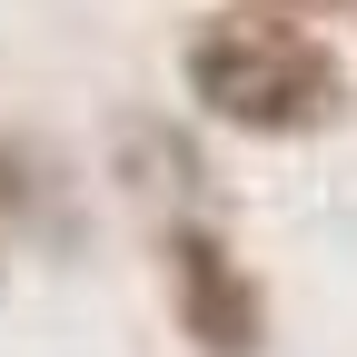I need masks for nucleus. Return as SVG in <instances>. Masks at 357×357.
Wrapping results in <instances>:
<instances>
[{
    "label": "nucleus",
    "mask_w": 357,
    "mask_h": 357,
    "mask_svg": "<svg viewBox=\"0 0 357 357\" xmlns=\"http://www.w3.org/2000/svg\"><path fill=\"white\" fill-rule=\"evenodd\" d=\"M178 89L189 109L238 129V139H318L347 119V60L288 10H208L178 40Z\"/></svg>",
    "instance_id": "nucleus-1"
},
{
    "label": "nucleus",
    "mask_w": 357,
    "mask_h": 357,
    "mask_svg": "<svg viewBox=\"0 0 357 357\" xmlns=\"http://www.w3.org/2000/svg\"><path fill=\"white\" fill-rule=\"evenodd\" d=\"M238 10H357V0H238Z\"/></svg>",
    "instance_id": "nucleus-4"
},
{
    "label": "nucleus",
    "mask_w": 357,
    "mask_h": 357,
    "mask_svg": "<svg viewBox=\"0 0 357 357\" xmlns=\"http://www.w3.org/2000/svg\"><path fill=\"white\" fill-rule=\"evenodd\" d=\"M347 20H357V10H347Z\"/></svg>",
    "instance_id": "nucleus-6"
},
{
    "label": "nucleus",
    "mask_w": 357,
    "mask_h": 357,
    "mask_svg": "<svg viewBox=\"0 0 357 357\" xmlns=\"http://www.w3.org/2000/svg\"><path fill=\"white\" fill-rule=\"evenodd\" d=\"M159 288L199 357H268V288L248 278V258L229 248L218 218H169L159 229Z\"/></svg>",
    "instance_id": "nucleus-2"
},
{
    "label": "nucleus",
    "mask_w": 357,
    "mask_h": 357,
    "mask_svg": "<svg viewBox=\"0 0 357 357\" xmlns=\"http://www.w3.org/2000/svg\"><path fill=\"white\" fill-rule=\"evenodd\" d=\"M0 278H10V248H0Z\"/></svg>",
    "instance_id": "nucleus-5"
},
{
    "label": "nucleus",
    "mask_w": 357,
    "mask_h": 357,
    "mask_svg": "<svg viewBox=\"0 0 357 357\" xmlns=\"http://www.w3.org/2000/svg\"><path fill=\"white\" fill-rule=\"evenodd\" d=\"M50 199H60V189H50V159L20 149V139H0V218H10V229H30Z\"/></svg>",
    "instance_id": "nucleus-3"
}]
</instances>
